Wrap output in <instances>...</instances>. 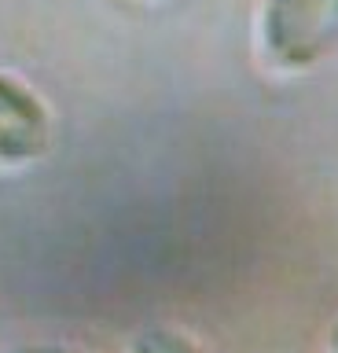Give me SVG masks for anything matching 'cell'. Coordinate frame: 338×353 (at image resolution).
Masks as SVG:
<instances>
[{"label":"cell","instance_id":"1","mask_svg":"<svg viewBox=\"0 0 338 353\" xmlns=\"http://www.w3.org/2000/svg\"><path fill=\"white\" fill-rule=\"evenodd\" d=\"M257 48L279 74H305L338 48V0H261Z\"/></svg>","mask_w":338,"mask_h":353},{"label":"cell","instance_id":"2","mask_svg":"<svg viewBox=\"0 0 338 353\" xmlns=\"http://www.w3.org/2000/svg\"><path fill=\"white\" fill-rule=\"evenodd\" d=\"M52 110L34 88L0 70V170H26L52 151Z\"/></svg>","mask_w":338,"mask_h":353},{"label":"cell","instance_id":"3","mask_svg":"<svg viewBox=\"0 0 338 353\" xmlns=\"http://www.w3.org/2000/svg\"><path fill=\"white\" fill-rule=\"evenodd\" d=\"M129 353H206L199 346V339L188 335L184 327L173 324H151L144 331H136L129 342Z\"/></svg>","mask_w":338,"mask_h":353},{"label":"cell","instance_id":"4","mask_svg":"<svg viewBox=\"0 0 338 353\" xmlns=\"http://www.w3.org/2000/svg\"><path fill=\"white\" fill-rule=\"evenodd\" d=\"M4 353H89V350L70 346V342H19V346L4 350Z\"/></svg>","mask_w":338,"mask_h":353},{"label":"cell","instance_id":"5","mask_svg":"<svg viewBox=\"0 0 338 353\" xmlns=\"http://www.w3.org/2000/svg\"><path fill=\"white\" fill-rule=\"evenodd\" d=\"M324 353H338V316H335V324L327 327V342H324Z\"/></svg>","mask_w":338,"mask_h":353}]
</instances>
